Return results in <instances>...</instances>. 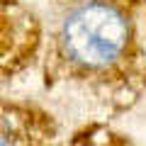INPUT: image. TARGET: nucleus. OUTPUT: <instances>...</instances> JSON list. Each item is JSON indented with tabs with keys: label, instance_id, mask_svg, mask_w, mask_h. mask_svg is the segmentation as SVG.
<instances>
[{
	"label": "nucleus",
	"instance_id": "nucleus-1",
	"mask_svg": "<svg viewBox=\"0 0 146 146\" xmlns=\"http://www.w3.org/2000/svg\"><path fill=\"white\" fill-rule=\"evenodd\" d=\"M127 20L117 7L90 3L73 12L63 25V49L76 63L100 68L112 63L127 44Z\"/></svg>",
	"mask_w": 146,
	"mask_h": 146
}]
</instances>
